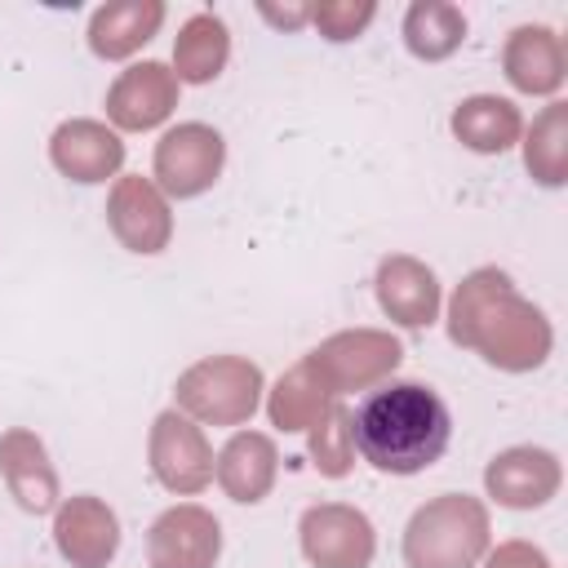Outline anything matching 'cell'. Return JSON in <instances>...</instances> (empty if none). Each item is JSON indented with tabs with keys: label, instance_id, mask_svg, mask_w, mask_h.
Listing matches in <instances>:
<instances>
[{
	"label": "cell",
	"instance_id": "obj_8",
	"mask_svg": "<svg viewBox=\"0 0 568 568\" xmlns=\"http://www.w3.org/2000/svg\"><path fill=\"white\" fill-rule=\"evenodd\" d=\"M222 550L217 519L200 506H173L151 524L146 555L151 568H213Z\"/></svg>",
	"mask_w": 568,
	"mask_h": 568
},
{
	"label": "cell",
	"instance_id": "obj_4",
	"mask_svg": "<svg viewBox=\"0 0 568 568\" xmlns=\"http://www.w3.org/2000/svg\"><path fill=\"white\" fill-rule=\"evenodd\" d=\"M257 390H262V373H257V364H248L240 355L204 359L178 377V404L213 426H235V422L253 417Z\"/></svg>",
	"mask_w": 568,
	"mask_h": 568
},
{
	"label": "cell",
	"instance_id": "obj_26",
	"mask_svg": "<svg viewBox=\"0 0 568 568\" xmlns=\"http://www.w3.org/2000/svg\"><path fill=\"white\" fill-rule=\"evenodd\" d=\"M373 13H377V9H373L368 0H359V4H351V0H346V4H315V9H311L315 27H320L328 40H355V36L373 22Z\"/></svg>",
	"mask_w": 568,
	"mask_h": 568
},
{
	"label": "cell",
	"instance_id": "obj_12",
	"mask_svg": "<svg viewBox=\"0 0 568 568\" xmlns=\"http://www.w3.org/2000/svg\"><path fill=\"white\" fill-rule=\"evenodd\" d=\"M53 537H58V550L75 568H106V559L120 546V524L98 497H71L58 510Z\"/></svg>",
	"mask_w": 568,
	"mask_h": 568
},
{
	"label": "cell",
	"instance_id": "obj_5",
	"mask_svg": "<svg viewBox=\"0 0 568 568\" xmlns=\"http://www.w3.org/2000/svg\"><path fill=\"white\" fill-rule=\"evenodd\" d=\"M222 160H226V146H222L217 129H209V124H178L155 146V178H160V186L169 195L186 200V195H200V191H209L217 182Z\"/></svg>",
	"mask_w": 568,
	"mask_h": 568
},
{
	"label": "cell",
	"instance_id": "obj_17",
	"mask_svg": "<svg viewBox=\"0 0 568 568\" xmlns=\"http://www.w3.org/2000/svg\"><path fill=\"white\" fill-rule=\"evenodd\" d=\"M164 22V4L160 0H111L93 13L89 22V44L98 58H129L133 49H142Z\"/></svg>",
	"mask_w": 568,
	"mask_h": 568
},
{
	"label": "cell",
	"instance_id": "obj_11",
	"mask_svg": "<svg viewBox=\"0 0 568 568\" xmlns=\"http://www.w3.org/2000/svg\"><path fill=\"white\" fill-rule=\"evenodd\" d=\"M106 217H111V231L133 253H160L169 244V231H173L169 209H164L160 191L146 178H120L115 191H111Z\"/></svg>",
	"mask_w": 568,
	"mask_h": 568
},
{
	"label": "cell",
	"instance_id": "obj_27",
	"mask_svg": "<svg viewBox=\"0 0 568 568\" xmlns=\"http://www.w3.org/2000/svg\"><path fill=\"white\" fill-rule=\"evenodd\" d=\"M488 568H546V555L532 550V546H524V541H510V546H501L488 559Z\"/></svg>",
	"mask_w": 568,
	"mask_h": 568
},
{
	"label": "cell",
	"instance_id": "obj_10",
	"mask_svg": "<svg viewBox=\"0 0 568 568\" xmlns=\"http://www.w3.org/2000/svg\"><path fill=\"white\" fill-rule=\"evenodd\" d=\"M178 102V75L164 62H138L129 67L111 93H106V115L120 129H155Z\"/></svg>",
	"mask_w": 568,
	"mask_h": 568
},
{
	"label": "cell",
	"instance_id": "obj_21",
	"mask_svg": "<svg viewBox=\"0 0 568 568\" xmlns=\"http://www.w3.org/2000/svg\"><path fill=\"white\" fill-rule=\"evenodd\" d=\"M328 399H333V390L324 386V377L315 373V364L306 355L288 377H280V386L271 395V417L284 430H311L328 417Z\"/></svg>",
	"mask_w": 568,
	"mask_h": 568
},
{
	"label": "cell",
	"instance_id": "obj_15",
	"mask_svg": "<svg viewBox=\"0 0 568 568\" xmlns=\"http://www.w3.org/2000/svg\"><path fill=\"white\" fill-rule=\"evenodd\" d=\"M377 297H382V311L408 328L430 324L439 311V284L413 257H386L377 266Z\"/></svg>",
	"mask_w": 568,
	"mask_h": 568
},
{
	"label": "cell",
	"instance_id": "obj_14",
	"mask_svg": "<svg viewBox=\"0 0 568 568\" xmlns=\"http://www.w3.org/2000/svg\"><path fill=\"white\" fill-rule=\"evenodd\" d=\"M484 479L501 506L528 510V506H541L559 488V462L546 448H510V453L493 457Z\"/></svg>",
	"mask_w": 568,
	"mask_h": 568
},
{
	"label": "cell",
	"instance_id": "obj_19",
	"mask_svg": "<svg viewBox=\"0 0 568 568\" xmlns=\"http://www.w3.org/2000/svg\"><path fill=\"white\" fill-rule=\"evenodd\" d=\"M217 479L235 501H262L275 479V444L266 435H235L217 457Z\"/></svg>",
	"mask_w": 568,
	"mask_h": 568
},
{
	"label": "cell",
	"instance_id": "obj_23",
	"mask_svg": "<svg viewBox=\"0 0 568 568\" xmlns=\"http://www.w3.org/2000/svg\"><path fill=\"white\" fill-rule=\"evenodd\" d=\"M466 36V18L457 4H444V0H417L408 4L404 13V40L417 58L435 62V58H448Z\"/></svg>",
	"mask_w": 568,
	"mask_h": 568
},
{
	"label": "cell",
	"instance_id": "obj_24",
	"mask_svg": "<svg viewBox=\"0 0 568 568\" xmlns=\"http://www.w3.org/2000/svg\"><path fill=\"white\" fill-rule=\"evenodd\" d=\"M528 169L555 186L564 182V106H550L537 124H532V138H528Z\"/></svg>",
	"mask_w": 568,
	"mask_h": 568
},
{
	"label": "cell",
	"instance_id": "obj_13",
	"mask_svg": "<svg viewBox=\"0 0 568 568\" xmlns=\"http://www.w3.org/2000/svg\"><path fill=\"white\" fill-rule=\"evenodd\" d=\"M49 155L71 182H106L124 160V142L98 120H71L53 133Z\"/></svg>",
	"mask_w": 568,
	"mask_h": 568
},
{
	"label": "cell",
	"instance_id": "obj_22",
	"mask_svg": "<svg viewBox=\"0 0 568 568\" xmlns=\"http://www.w3.org/2000/svg\"><path fill=\"white\" fill-rule=\"evenodd\" d=\"M453 133L470 146V151H506L515 138H519V111L506 102V98H466L457 111H453Z\"/></svg>",
	"mask_w": 568,
	"mask_h": 568
},
{
	"label": "cell",
	"instance_id": "obj_7",
	"mask_svg": "<svg viewBox=\"0 0 568 568\" xmlns=\"http://www.w3.org/2000/svg\"><path fill=\"white\" fill-rule=\"evenodd\" d=\"M151 470L173 493H200L213 479V453L200 426H191L178 413H160L151 430Z\"/></svg>",
	"mask_w": 568,
	"mask_h": 568
},
{
	"label": "cell",
	"instance_id": "obj_25",
	"mask_svg": "<svg viewBox=\"0 0 568 568\" xmlns=\"http://www.w3.org/2000/svg\"><path fill=\"white\" fill-rule=\"evenodd\" d=\"M351 417L342 408H328V417L315 426V439H311V457L324 475H346L351 466Z\"/></svg>",
	"mask_w": 568,
	"mask_h": 568
},
{
	"label": "cell",
	"instance_id": "obj_6",
	"mask_svg": "<svg viewBox=\"0 0 568 568\" xmlns=\"http://www.w3.org/2000/svg\"><path fill=\"white\" fill-rule=\"evenodd\" d=\"M302 550L315 568H368L373 524L351 506H311L302 515Z\"/></svg>",
	"mask_w": 568,
	"mask_h": 568
},
{
	"label": "cell",
	"instance_id": "obj_16",
	"mask_svg": "<svg viewBox=\"0 0 568 568\" xmlns=\"http://www.w3.org/2000/svg\"><path fill=\"white\" fill-rule=\"evenodd\" d=\"M0 470L13 488V497L22 501V510H53L58 501V475L44 457V444L31 435V430H9L0 435Z\"/></svg>",
	"mask_w": 568,
	"mask_h": 568
},
{
	"label": "cell",
	"instance_id": "obj_20",
	"mask_svg": "<svg viewBox=\"0 0 568 568\" xmlns=\"http://www.w3.org/2000/svg\"><path fill=\"white\" fill-rule=\"evenodd\" d=\"M226 53H231V40H226V27L222 18L213 13H195L186 18V27L178 31V44H173V75L186 80V84H209L222 67H226Z\"/></svg>",
	"mask_w": 568,
	"mask_h": 568
},
{
	"label": "cell",
	"instance_id": "obj_9",
	"mask_svg": "<svg viewBox=\"0 0 568 568\" xmlns=\"http://www.w3.org/2000/svg\"><path fill=\"white\" fill-rule=\"evenodd\" d=\"M311 364L324 377V386L337 395V390H351V386H364L390 373L399 364V342H390L386 333H342L324 342L311 355Z\"/></svg>",
	"mask_w": 568,
	"mask_h": 568
},
{
	"label": "cell",
	"instance_id": "obj_2",
	"mask_svg": "<svg viewBox=\"0 0 568 568\" xmlns=\"http://www.w3.org/2000/svg\"><path fill=\"white\" fill-rule=\"evenodd\" d=\"M453 342L484 351L497 368H532L546 359L550 328L501 271H475L453 297Z\"/></svg>",
	"mask_w": 568,
	"mask_h": 568
},
{
	"label": "cell",
	"instance_id": "obj_1",
	"mask_svg": "<svg viewBox=\"0 0 568 568\" xmlns=\"http://www.w3.org/2000/svg\"><path fill=\"white\" fill-rule=\"evenodd\" d=\"M453 417L444 399L422 382H386L351 417V444L386 475H417L448 448Z\"/></svg>",
	"mask_w": 568,
	"mask_h": 568
},
{
	"label": "cell",
	"instance_id": "obj_3",
	"mask_svg": "<svg viewBox=\"0 0 568 568\" xmlns=\"http://www.w3.org/2000/svg\"><path fill=\"white\" fill-rule=\"evenodd\" d=\"M488 546V515L475 497H439L422 506L404 532L408 568H470Z\"/></svg>",
	"mask_w": 568,
	"mask_h": 568
},
{
	"label": "cell",
	"instance_id": "obj_18",
	"mask_svg": "<svg viewBox=\"0 0 568 568\" xmlns=\"http://www.w3.org/2000/svg\"><path fill=\"white\" fill-rule=\"evenodd\" d=\"M506 75L524 93H555L564 80V49L550 27H519L506 40Z\"/></svg>",
	"mask_w": 568,
	"mask_h": 568
}]
</instances>
